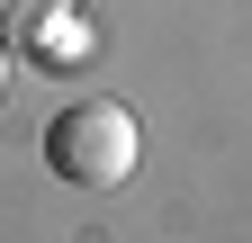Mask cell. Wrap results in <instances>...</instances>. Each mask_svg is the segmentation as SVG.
<instances>
[{"label":"cell","instance_id":"cell-2","mask_svg":"<svg viewBox=\"0 0 252 243\" xmlns=\"http://www.w3.org/2000/svg\"><path fill=\"white\" fill-rule=\"evenodd\" d=\"M18 45H27V54H45V63H81V54H90V27H81V9H45Z\"/></svg>","mask_w":252,"mask_h":243},{"label":"cell","instance_id":"cell-3","mask_svg":"<svg viewBox=\"0 0 252 243\" xmlns=\"http://www.w3.org/2000/svg\"><path fill=\"white\" fill-rule=\"evenodd\" d=\"M45 9H81V0H0V36H27Z\"/></svg>","mask_w":252,"mask_h":243},{"label":"cell","instance_id":"cell-1","mask_svg":"<svg viewBox=\"0 0 252 243\" xmlns=\"http://www.w3.org/2000/svg\"><path fill=\"white\" fill-rule=\"evenodd\" d=\"M135 153H144V135H135V117L117 99H72L45 126V171L72 180V189H117L135 171Z\"/></svg>","mask_w":252,"mask_h":243},{"label":"cell","instance_id":"cell-4","mask_svg":"<svg viewBox=\"0 0 252 243\" xmlns=\"http://www.w3.org/2000/svg\"><path fill=\"white\" fill-rule=\"evenodd\" d=\"M0 90H9V36H0Z\"/></svg>","mask_w":252,"mask_h":243}]
</instances>
